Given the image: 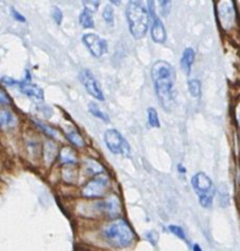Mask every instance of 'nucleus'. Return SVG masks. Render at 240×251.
Instances as JSON below:
<instances>
[{
	"instance_id": "a878e982",
	"label": "nucleus",
	"mask_w": 240,
	"mask_h": 251,
	"mask_svg": "<svg viewBox=\"0 0 240 251\" xmlns=\"http://www.w3.org/2000/svg\"><path fill=\"white\" fill-rule=\"evenodd\" d=\"M147 4H148L149 17H151V20H153L154 17H157L156 6H154V0H147Z\"/></svg>"
},
{
	"instance_id": "7c9ffc66",
	"label": "nucleus",
	"mask_w": 240,
	"mask_h": 251,
	"mask_svg": "<svg viewBox=\"0 0 240 251\" xmlns=\"http://www.w3.org/2000/svg\"><path fill=\"white\" fill-rule=\"evenodd\" d=\"M193 251H202V249L200 248V245L195 244V245H193Z\"/></svg>"
},
{
	"instance_id": "aec40b11",
	"label": "nucleus",
	"mask_w": 240,
	"mask_h": 251,
	"mask_svg": "<svg viewBox=\"0 0 240 251\" xmlns=\"http://www.w3.org/2000/svg\"><path fill=\"white\" fill-rule=\"evenodd\" d=\"M103 19L107 22V25L113 26L114 25V10H113L112 5H107L103 10Z\"/></svg>"
},
{
	"instance_id": "20e7f679",
	"label": "nucleus",
	"mask_w": 240,
	"mask_h": 251,
	"mask_svg": "<svg viewBox=\"0 0 240 251\" xmlns=\"http://www.w3.org/2000/svg\"><path fill=\"white\" fill-rule=\"evenodd\" d=\"M109 176L104 173L97 174L93 176L87 184L82 188V196L87 199L103 198L109 189Z\"/></svg>"
},
{
	"instance_id": "39448f33",
	"label": "nucleus",
	"mask_w": 240,
	"mask_h": 251,
	"mask_svg": "<svg viewBox=\"0 0 240 251\" xmlns=\"http://www.w3.org/2000/svg\"><path fill=\"white\" fill-rule=\"evenodd\" d=\"M104 142L107 145L108 150L114 154H124V156H130V149L127 142L125 141L124 137L121 136L118 130L109 129L104 132Z\"/></svg>"
},
{
	"instance_id": "c85d7f7f",
	"label": "nucleus",
	"mask_w": 240,
	"mask_h": 251,
	"mask_svg": "<svg viewBox=\"0 0 240 251\" xmlns=\"http://www.w3.org/2000/svg\"><path fill=\"white\" fill-rule=\"evenodd\" d=\"M0 95H1V104H9L10 100H9V98H7L6 92H5V91L2 90V88H1V91H0Z\"/></svg>"
},
{
	"instance_id": "9b49d317",
	"label": "nucleus",
	"mask_w": 240,
	"mask_h": 251,
	"mask_svg": "<svg viewBox=\"0 0 240 251\" xmlns=\"http://www.w3.org/2000/svg\"><path fill=\"white\" fill-rule=\"evenodd\" d=\"M152 25H151V36L152 39H153L154 43L162 44L166 42L167 39V33H166V28H164L163 22L161 21V19L158 17H154L153 20H151Z\"/></svg>"
},
{
	"instance_id": "2eb2a0df",
	"label": "nucleus",
	"mask_w": 240,
	"mask_h": 251,
	"mask_svg": "<svg viewBox=\"0 0 240 251\" xmlns=\"http://www.w3.org/2000/svg\"><path fill=\"white\" fill-rule=\"evenodd\" d=\"M60 162L63 164H76L77 162V158H76V154L70 147H64L63 150L60 151Z\"/></svg>"
},
{
	"instance_id": "f257e3e1",
	"label": "nucleus",
	"mask_w": 240,
	"mask_h": 251,
	"mask_svg": "<svg viewBox=\"0 0 240 251\" xmlns=\"http://www.w3.org/2000/svg\"><path fill=\"white\" fill-rule=\"evenodd\" d=\"M151 75L159 103L166 112H169L174 104L175 73H174L173 66L167 61L158 60L152 66Z\"/></svg>"
},
{
	"instance_id": "0eeeda50",
	"label": "nucleus",
	"mask_w": 240,
	"mask_h": 251,
	"mask_svg": "<svg viewBox=\"0 0 240 251\" xmlns=\"http://www.w3.org/2000/svg\"><path fill=\"white\" fill-rule=\"evenodd\" d=\"M218 19L223 28L228 29L234 25L235 10L232 0H220L217 6Z\"/></svg>"
},
{
	"instance_id": "ddd939ff",
	"label": "nucleus",
	"mask_w": 240,
	"mask_h": 251,
	"mask_svg": "<svg viewBox=\"0 0 240 251\" xmlns=\"http://www.w3.org/2000/svg\"><path fill=\"white\" fill-rule=\"evenodd\" d=\"M64 132H65L66 139L70 141L71 145H73L75 147H83L85 146V141H83L82 136L80 135V132L75 129L73 126H70V125H66L64 127Z\"/></svg>"
},
{
	"instance_id": "cd10ccee",
	"label": "nucleus",
	"mask_w": 240,
	"mask_h": 251,
	"mask_svg": "<svg viewBox=\"0 0 240 251\" xmlns=\"http://www.w3.org/2000/svg\"><path fill=\"white\" fill-rule=\"evenodd\" d=\"M1 81L5 83V85H17V86H19L20 83H21V82H19V81L12 80V78L7 77V76H2Z\"/></svg>"
},
{
	"instance_id": "393cba45",
	"label": "nucleus",
	"mask_w": 240,
	"mask_h": 251,
	"mask_svg": "<svg viewBox=\"0 0 240 251\" xmlns=\"http://www.w3.org/2000/svg\"><path fill=\"white\" fill-rule=\"evenodd\" d=\"M53 19L56 22V25H61V21H63V12L56 6L53 7Z\"/></svg>"
},
{
	"instance_id": "dca6fc26",
	"label": "nucleus",
	"mask_w": 240,
	"mask_h": 251,
	"mask_svg": "<svg viewBox=\"0 0 240 251\" xmlns=\"http://www.w3.org/2000/svg\"><path fill=\"white\" fill-rule=\"evenodd\" d=\"M80 24L83 28H95V21H93L92 12L88 10H83L80 14Z\"/></svg>"
},
{
	"instance_id": "412c9836",
	"label": "nucleus",
	"mask_w": 240,
	"mask_h": 251,
	"mask_svg": "<svg viewBox=\"0 0 240 251\" xmlns=\"http://www.w3.org/2000/svg\"><path fill=\"white\" fill-rule=\"evenodd\" d=\"M0 122H1V126H9L11 125V123L14 122V115L6 109L1 110V118H0Z\"/></svg>"
},
{
	"instance_id": "6ab92c4d",
	"label": "nucleus",
	"mask_w": 240,
	"mask_h": 251,
	"mask_svg": "<svg viewBox=\"0 0 240 251\" xmlns=\"http://www.w3.org/2000/svg\"><path fill=\"white\" fill-rule=\"evenodd\" d=\"M147 120H148L149 126L152 127H159L161 124H159V119H158V113L154 108H148L147 109Z\"/></svg>"
},
{
	"instance_id": "c756f323",
	"label": "nucleus",
	"mask_w": 240,
	"mask_h": 251,
	"mask_svg": "<svg viewBox=\"0 0 240 251\" xmlns=\"http://www.w3.org/2000/svg\"><path fill=\"white\" fill-rule=\"evenodd\" d=\"M178 171L180 172V173L185 174V168H184V167H183V164H179V166H178Z\"/></svg>"
},
{
	"instance_id": "f8f14e48",
	"label": "nucleus",
	"mask_w": 240,
	"mask_h": 251,
	"mask_svg": "<svg viewBox=\"0 0 240 251\" xmlns=\"http://www.w3.org/2000/svg\"><path fill=\"white\" fill-rule=\"evenodd\" d=\"M19 88L21 91V93H24L27 97L33 98L36 100H43V90L41 87H38L37 85H32V83L28 82H21L19 85Z\"/></svg>"
},
{
	"instance_id": "7ed1b4c3",
	"label": "nucleus",
	"mask_w": 240,
	"mask_h": 251,
	"mask_svg": "<svg viewBox=\"0 0 240 251\" xmlns=\"http://www.w3.org/2000/svg\"><path fill=\"white\" fill-rule=\"evenodd\" d=\"M103 237L110 247L124 249L134 243L136 235L126 221L117 220L103 228Z\"/></svg>"
},
{
	"instance_id": "5701e85b",
	"label": "nucleus",
	"mask_w": 240,
	"mask_h": 251,
	"mask_svg": "<svg viewBox=\"0 0 240 251\" xmlns=\"http://www.w3.org/2000/svg\"><path fill=\"white\" fill-rule=\"evenodd\" d=\"M100 0H82L83 5H85V9L88 10V11L93 12L98 9L99 6Z\"/></svg>"
},
{
	"instance_id": "423d86ee",
	"label": "nucleus",
	"mask_w": 240,
	"mask_h": 251,
	"mask_svg": "<svg viewBox=\"0 0 240 251\" xmlns=\"http://www.w3.org/2000/svg\"><path fill=\"white\" fill-rule=\"evenodd\" d=\"M80 81L85 86V90L87 91L88 95L92 96L93 98L98 100H104V93H103L99 82L96 80L93 74L88 69H82L81 70Z\"/></svg>"
},
{
	"instance_id": "f03ea898",
	"label": "nucleus",
	"mask_w": 240,
	"mask_h": 251,
	"mask_svg": "<svg viewBox=\"0 0 240 251\" xmlns=\"http://www.w3.org/2000/svg\"><path fill=\"white\" fill-rule=\"evenodd\" d=\"M126 20L130 33L135 39H141L146 36L149 25V14L142 0L127 1Z\"/></svg>"
},
{
	"instance_id": "a211bd4d",
	"label": "nucleus",
	"mask_w": 240,
	"mask_h": 251,
	"mask_svg": "<svg viewBox=\"0 0 240 251\" xmlns=\"http://www.w3.org/2000/svg\"><path fill=\"white\" fill-rule=\"evenodd\" d=\"M189 92L193 98L201 97V82L197 78H191L189 80Z\"/></svg>"
},
{
	"instance_id": "f3484780",
	"label": "nucleus",
	"mask_w": 240,
	"mask_h": 251,
	"mask_svg": "<svg viewBox=\"0 0 240 251\" xmlns=\"http://www.w3.org/2000/svg\"><path fill=\"white\" fill-rule=\"evenodd\" d=\"M88 112L92 114V117L97 118V119L103 120V122H105V123L109 122V117H108L104 112H102V110L99 109V107H98L96 103L91 102L90 104H88Z\"/></svg>"
},
{
	"instance_id": "b1692460",
	"label": "nucleus",
	"mask_w": 240,
	"mask_h": 251,
	"mask_svg": "<svg viewBox=\"0 0 240 251\" xmlns=\"http://www.w3.org/2000/svg\"><path fill=\"white\" fill-rule=\"evenodd\" d=\"M159 5H161L162 15L167 16L170 11V0H159Z\"/></svg>"
},
{
	"instance_id": "4be33fe9",
	"label": "nucleus",
	"mask_w": 240,
	"mask_h": 251,
	"mask_svg": "<svg viewBox=\"0 0 240 251\" xmlns=\"http://www.w3.org/2000/svg\"><path fill=\"white\" fill-rule=\"evenodd\" d=\"M169 232L173 233L175 237L180 238L181 240H185V232H184V229L181 227H179V226H174V225H170L168 227Z\"/></svg>"
},
{
	"instance_id": "bb28decb",
	"label": "nucleus",
	"mask_w": 240,
	"mask_h": 251,
	"mask_svg": "<svg viewBox=\"0 0 240 251\" xmlns=\"http://www.w3.org/2000/svg\"><path fill=\"white\" fill-rule=\"evenodd\" d=\"M11 15H12V17H14V19L16 20V21L26 22V19H24V16H22V15L20 14V12L17 11V10L14 9V7H12V9H11Z\"/></svg>"
},
{
	"instance_id": "1a4fd4ad",
	"label": "nucleus",
	"mask_w": 240,
	"mask_h": 251,
	"mask_svg": "<svg viewBox=\"0 0 240 251\" xmlns=\"http://www.w3.org/2000/svg\"><path fill=\"white\" fill-rule=\"evenodd\" d=\"M191 185H192V189L197 194L198 198L205 195H215L212 180L203 172L196 173L192 176V179H191Z\"/></svg>"
},
{
	"instance_id": "4468645a",
	"label": "nucleus",
	"mask_w": 240,
	"mask_h": 251,
	"mask_svg": "<svg viewBox=\"0 0 240 251\" xmlns=\"http://www.w3.org/2000/svg\"><path fill=\"white\" fill-rule=\"evenodd\" d=\"M193 60H195V51H193L192 48H186L185 50L183 51V55H181L180 59V66L186 75L190 74Z\"/></svg>"
},
{
	"instance_id": "9d476101",
	"label": "nucleus",
	"mask_w": 240,
	"mask_h": 251,
	"mask_svg": "<svg viewBox=\"0 0 240 251\" xmlns=\"http://www.w3.org/2000/svg\"><path fill=\"white\" fill-rule=\"evenodd\" d=\"M97 206L103 213H105L109 217H117L121 212V203H120V200L115 195L104 199L99 203H97Z\"/></svg>"
},
{
	"instance_id": "6e6552de",
	"label": "nucleus",
	"mask_w": 240,
	"mask_h": 251,
	"mask_svg": "<svg viewBox=\"0 0 240 251\" xmlns=\"http://www.w3.org/2000/svg\"><path fill=\"white\" fill-rule=\"evenodd\" d=\"M82 42L90 53L96 58H102L107 53V42L95 33H86L82 36Z\"/></svg>"
},
{
	"instance_id": "2f4dec72",
	"label": "nucleus",
	"mask_w": 240,
	"mask_h": 251,
	"mask_svg": "<svg viewBox=\"0 0 240 251\" xmlns=\"http://www.w3.org/2000/svg\"><path fill=\"white\" fill-rule=\"evenodd\" d=\"M109 1L114 5H119L121 2V0H109Z\"/></svg>"
}]
</instances>
